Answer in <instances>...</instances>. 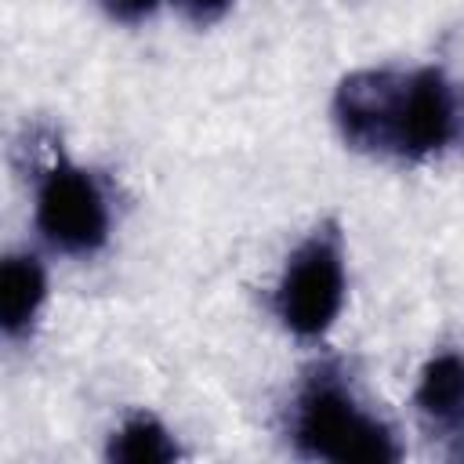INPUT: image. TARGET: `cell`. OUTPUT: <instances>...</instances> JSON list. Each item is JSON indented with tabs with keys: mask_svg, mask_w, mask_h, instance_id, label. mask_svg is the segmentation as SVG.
Returning a JSON list of instances; mask_svg holds the SVG:
<instances>
[{
	"mask_svg": "<svg viewBox=\"0 0 464 464\" xmlns=\"http://www.w3.org/2000/svg\"><path fill=\"white\" fill-rule=\"evenodd\" d=\"M337 138L388 163H431L464 145V87L439 65H362L330 98Z\"/></svg>",
	"mask_w": 464,
	"mask_h": 464,
	"instance_id": "6da1fadb",
	"label": "cell"
},
{
	"mask_svg": "<svg viewBox=\"0 0 464 464\" xmlns=\"http://www.w3.org/2000/svg\"><path fill=\"white\" fill-rule=\"evenodd\" d=\"M286 435L301 457L312 460H366L388 464L402 457L395 428L355 392L344 370L315 366L297 384L286 406Z\"/></svg>",
	"mask_w": 464,
	"mask_h": 464,
	"instance_id": "7a4b0ae2",
	"label": "cell"
},
{
	"mask_svg": "<svg viewBox=\"0 0 464 464\" xmlns=\"http://www.w3.org/2000/svg\"><path fill=\"white\" fill-rule=\"evenodd\" d=\"M348 301V250L337 221H319L283 261L272 286L276 323L304 344H319Z\"/></svg>",
	"mask_w": 464,
	"mask_h": 464,
	"instance_id": "3957f363",
	"label": "cell"
},
{
	"mask_svg": "<svg viewBox=\"0 0 464 464\" xmlns=\"http://www.w3.org/2000/svg\"><path fill=\"white\" fill-rule=\"evenodd\" d=\"M33 232L62 257H94L112 236V199L102 178L54 149L33 174Z\"/></svg>",
	"mask_w": 464,
	"mask_h": 464,
	"instance_id": "277c9868",
	"label": "cell"
},
{
	"mask_svg": "<svg viewBox=\"0 0 464 464\" xmlns=\"http://www.w3.org/2000/svg\"><path fill=\"white\" fill-rule=\"evenodd\" d=\"M413 410L428 435L464 446V348H435L413 384Z\"/></svg>",
	"mask_w": 464,
	"mask_h": 464,
	"instance_id": "5b68a950",
	"label": "cell"
},
{
	"mask_svg": "<svg viewBox=\"0 0 464 464\" xmlns=\"http://www.w3.org/2000/svg\"><path fill=\"white\" fill-rule=\"evenodd\" d=\"M51 297L47 261L33 246H14L0 261V334L7 344H22L36 334Z\"/></svg>",
	"mask_w": 464,
	"mask_h": 464,
	"instance_id": "8992f818",
	"label": "cell"
},
{
	"mask_svg": "<svg viewBox=\"0 0 464 464\" xmlns=\"http://www.w3.org/2000/svg\"><path fill=\"white\" fill-rule=\"evenodd\" d=\"M105 457L120 460V464H167V460L181 457V450H178L174 431L156 413L138 410L116 424V431L109 435Z\"/></svg>",
	"mask_w": 464,
	"mask_h": 464,
	"instance_id": "52a82bcc",
	"label": "cell"
},
{
	"mask_svg": "<svg viewBox=\"0 0 464 464\" xmlns=\"http://www.w3.org/2000/svg\"><path fill=\"white\" fill-rule=\"evenodd\" d=\"M163 4H167V0H98V7H102L112 22H120V25H141V22H149Z\"/></svg>",
	"mask_w": 464,
	"mask_h": 464,
	"instance_id": "ba28073f",
	"label": "cell"
},
{
	"mask_svg": "<svg viewBox=\"0 0 464 464\" xmlns=\"http://www.w3.org/2000/svg\"><path fill=\"white\" fill-rule=\"evenodd\" d=\"M185 22H192V25H214V22H221L228 11H232V4L236 0H167Z\"/></svg>",
	"mask_w": 464,
	"mask_h": 464,
	"instance_id": "9c48e42d",
	"label": "cell"
}]
</instances>
